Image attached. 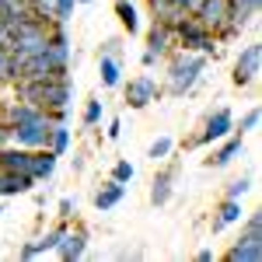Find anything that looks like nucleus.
<instances>
[{"label":"nucleus","mask_w":262,"mask_h":262,"mask_svg":"<svg viewBox=\"0 0 262 262\" xmlns=\"http://www.w3.org/2000/svg\"><path fill=\"white\" fill-rule=\"evenodd\" d=\"M171 60H168V88H161L164 95H171V98H185L196 81H200V74L206 70V63L210 56H203V53H189V49H171L168 53Z\"/></svg>","instance_id":"nucleus-1"},{"label":"nucleus","mask_w":262,"mask_h":262,"mask_svg":"<svg viewBox=\"0 0 262 262\" xmlns=\"http://www.w3.org/2000/svg\"><path fill=\"white\" fill-rule=\"evenodd\" d=\"M171 35H175V46H179V49L203 53V56H217V53H221V49H217V46H221L217 35H213L210 28H203L192 14H189V18H182L179 25H175V32H171Z\"/></svg>","instance_id":"nucleus-2"},{"label":"nucleus","mask_w":262,"mask_h":262,"mask_svg":"<svg viewBox=\"0 0 262 262\" xmlns=\"http://www.w3.org/2000/svg\"><path fill=\"white\" fill-rule=\"evenodd\" d=\"M192 18L200 21L203 28H210L217 35V42L238 39L231 32V0H200V7L192 11Z\"/></svg>","instance_id":"nucleus-3"},{"label":"nucleus","mask_w":262,"mask_h":262,"mask_svg":"<svg viewBox=\"0 0 262 262\" xmlns=\"http://www.w3.org/2000/svg\"><path fill=\"white\" fill-rule=\"evenodd\" d=\"M53 126H56V122H49V112H46L42 119L11 126V143L28 147V150H42V147H49V140H53Z\"/></svg>","instance_id":"nucleus-4"},{"label":"nucleus","mask_w":262,"mask_h":262,"mask_svg":"<svg viewBox=\"0 0 262 262\" xmlns=\"http://www.w3.org/2000/svg\"><path fill=\"white\" fill-rule=\"evenodd\" d=\"M231 133H234V112H231L227 105H221L217 112L206 116L203 133H200V137H192L189 147H206V143H217V140H224V137H231Z\"/></svg>","instance_id":"nucleus-5"},{"label":"nucleus","mask_w":262,"mask_h":262,"mask_svg":"<svg viewBox=\"0 0 262 262\" xmlns=\"http://www.w3.org/2000/svg\"><path fill=\"white\" fill-rule=\"evenodd\" d=\"M259 70H262V46L259 42H248L242 53H238V60H234L231 81H234V88H248V84L259 77Z\"/></svg>","instance_id":"nucleus-6"},{"label":"nucleus","mask_w":262,"mask_h":262,"mask_svg":"<svg viewBox=\"0 0 262 262\" xmlns=\"http://www.w3.org/2000/svg\"><path fill=\"white\" fill-rule=\"evenodd\" d=\"M70 101H74V84H70V77H49V81L39 84L35 105H42V108H70Z\"/></svg>","instance_id":"nucleus-7"},{"label":"nucleus","mask_w":262,"mask_h":262,"mask_svg":"<svg viewBox=\"0 0 262 262\" xmlns=\"http://www.w3.org/2000/svg\"><path fill=\"white\" fill-rule=\"evenodd\" d=\"M161 95H164L161 84L154 81L150 74H137V77H129V84H126V105L129 108H147V105H154Z\"/></svg>","instance_id":"nucleus-8"},{"label":"nucleus","mask_w":262,"mask_h":262,"mask_svg":"<svg viewBox=\"0 0 262 262\" xmlns=\"http://www.w3.org/2000/svg\"><path fill=\"white\" fill-rule=\"evenodd\" d=\"M56 255H60L63 262H77V259H84V252H88V231L84 227H77V231H63V238H60V245L53 248Z\"/></svg>","instance_id":"nucleus-9"},{"label":"nucleus","mask_w":262,"mask_h":262,"mask_svg":"<svg viewBox=\"0 0 262 262\" xmlns=\"http://www.w3.org/2000/svg\"><path fill=\"white\" fill-rule=\"evenodd\" d=\"M171 46H175V35H171V28H164V25H150L147 28V49H143V56H150V60L158 63L161 56L171 53Z\"/></svg>","instance_id":"nucleus-10"},{"label":"nucleus","mask_w":262,"mask_h":262,"mask_svg":"<svg viewBox=\"0 0 262 262\" xmlns=\"http://www.w3.org/2000/svg\"><path fill=\"white\" fill-rule=\"evenodd\" d=\"M227 262H262V238L259 234H242L238 242L227 248Z\"/></svg>","instance_id":"nucleus-11"},{"label":"nucleus","mask_w":262,"mask_h":262,"mask_svg":"<svg viewBox=\"0 0 262 262\" xmlns=\"http://www.w3.org/2000/svg\"><path fill=\"white\" fill-rule=\"evenodd\" d=\"M262 0H231V32L242 35L245 25H255Z\"/></svg>","instance_id":"nucleus-12"},{"label":"nucleus","mask_w":262,"mask_h":262,"mask_svg":"<svg viewBox=\"0 0 262 262\" xmlns=\"http://www.w3.org/2000/svg\"><path fill=\"white\" fill-rule=\"evenodd\" d=\"M245 217V210H242V200H227L224 196V203L213 210V221H210V231L213 234H221L224 227H231V224H238Z\"/></svg>","instance_id":"nucleus-13"},{"label":"nucleus","mask_w":262,"mask_h":262,"mask_svg":"<svg viewBox=\"0 0 262 262\" xmlns=\"http://www.w3.org/2000/svg\"><path fill=\"white\" fill-rule=\"evenodd\" d=\"M221 143V140H217ZM242 150H245V140L238 137V133H231V137H224V143L213 150V158H210V168H227V164L234 161V158H242Z\"/></svg>","instance_id":"nucleus-14"},{"label":"nucleus","mask_w":262,"mask_h":262,"mask_svg":"<svg viewBox=\"0 0 262 262\" xmlns=\"http://www.w3.org/2000/svg\"><path fill=\"white\" fill-rule=\"evenodd\" d=\"M175 175H179V168H164L154 175L150 182V203L154 206H164V203L171 200V192H175Z\"/></svg>","instance_id":"nucleus-15"},{"label":"nucleus","mask_w":262,"mask_h":262,"mask_svg":"<svg viewBox=\"0 0 262 262\" xmlns=\"http://www.w3.org/2000/svg\"><path fill=\"white\" fill-rule=\"evenodd\" d=\"M39 182L32 175H21V171H0V196H25L32 192Z\"/></svg>","instance_id":"nucleus-16"},{"label":"nucleus","mask_w":262,"mask_h":262,"mask_svg":"<svg viewBox=\"0 0 262 262\" xmlns=\"http://www.w3.org/2000/svg\"><path fill=\"white\" fill-rule=\"evenodd\" d=\"M122 196H126V185H122V182H116V179H108L98 192H95V210L108 213V210H116V206L122 203Z\"/></svg>","instance_id":"nucleus-17"},{"label":"nucleus","mask_w":262,"mask_h":262,"mask_svg":"<svg viewBox=\"0 0 262 262\" xmlns=\"http://www.w3.org/2000/svg\"><path fill=\"white\" fill-rule=\"evenodd\" d=\"M42 116H46V108H42V105H32V101H14V105L4 112V122H11V126H21V122L42 119Z\"/></svg>","instance_id":"nucleus-18"},{"label":"nucleus","mask_w":262,"mask_h":262,"mask_svg":"<svg viewBox=\"0 0 262 262\" xmlns=\"http://www.w3.org/2000/svg\"><path fill=\"white\" fill-rule=\"evenodd\" d=\"M56 164H60V158L49 150V147H42V150H35V164H32V179L35 182H49L53 175H56Z\"/></svg>","instance_id":"nucleus-19"},{"label":"nucleus","mask_w":262,"mask_h":262,"mask_svg":"<svg viewBox=\"0 0 262 262\" xmlns=\"http://www.w3.org/2000/svg\"><path fill=\"white\" fill-rule=\"evenodd\" d=\"M98 77H101V88H119L122 84V60L119 56H98Z\"/></svg>","instance_id":"nucleus-20"},{"label":"nucleus","mask_w":262,"mask_h":262,"mask_svg":"<svg viewBox=\"0 0 262 262\" xmlns=\"http://www.w3.org/2000/svg\"><path fill=\"white\" fill-rule=\"evenodd\" d=\"M116 18H119V25L129 32V35H137L140 32V18H137V7L129 4V0H116Z\"/></svg>","instance_id":"nucleus-21"},{"label":"nucleus","mask_w":262,"mask_h":262,"mask_svg":"<svg viewBox=\"0 0 262 262\" xmlns=\"http://www.w3.org/2000/svg\"><path fill=\"white\" fill-rule=\"evenodd\" d=\"M18 56L7 49V46H0V84H14L18 81Z\"/></svg>","instance_id":"nucleus-22"},{"label":"nucleus","mask_w":262,"mask_h":262,"mask_svg":"<svg viewBox=\"0 0 262 262\" xmlns=\"http://www.w3.org/2000/svg\"><path fill=\"white\" fill-rule=\"evenodd\" d=\"M49 150H53L56 158H63V154L70 150V126H67V122H56V126H53V140H49Z\"/></svg>","instance_id":"nucleus-23"},{"label":"nucleus","mask_w":262,"mask_h":262,"mask_svg":"<svg viewBox=\"0 0 262 262\" xmlns=\"http://www.w3.org/2000/svg\"><path fill=\"white\" fill-rule=\"evenodd\" d=\"M74 7H77V0H53L49 18L56 21V25H70V18H74Z\"/></svg>","instance_id":"nucleus-24"},{"label":"nucleus","mask_w":262,"mask_h":262,"mask_svg":"<svg viewBox=\"0 0 262 262\" xmlns=\"http://www.w3.org/2000/svg\"><path fill=\"white\" fill-rule=\"evenodd\" d=\"M63 231H67V221H63V224H56V227H53V231H46V234H42L39 242H35V248H39V255H46V252H53V248H56V245H60Z\"/></svg>","instance_id":"nucleus-25"},{"label":"nucleus","mask_w":262,"mask_h":262,"mask_svg":"<svg viewBox=\"0 0 262 262\" xmlns=\"http://www.w3.org/2000/svg\"><path fill=\"white\" fill-rule=\"evenodd\" d=\"M171 150H175V140H171V137H158V140L147 147V158L158 164V161H164V158H168Z\"/></svg>","instance_id":"nucleus-26"},{"label":"nucleus","mask_w":262,"mask_h":262,"mask_svg":"<svg viewBox=\"0 0 262 262\" xmlns=\"http://www.w3.org/2000/svg\"><path fill=\"white\" fill-rule=\"evenodd\" d=\"M259 119H262V112H259V108H248V112L242 116V122H234V133H238V137L252 133V129L259 126Z\"/></svg>","instance_id":"nucleus-27"},{"label":"nucleus","mask_w":262,"mask_h":262,"mask_svg":"<svg viewBox=\"0 0 262 262\" xmlns=\"http://www.w3.org/2000/svg\"><path fill=\"white\" fill-rule=\"evenodd\" d=\"M81 122H84V126H98V122H101V101H98V98H88Z\"/></svg>","instance_id":"nucleus-28"},{"label":"nucleus","mask_w":262,"mask_h":262,"mask_svg":"<svg viewBox=\"0 0 262 262\" xmlns=\"http://www.w3.org/2000/svg\"><path fill=\"white\" fill-rule=\"evenodd\" d=\"M248 192H252V179H234L227 189H224L227 200H242V196H248Z\"/></svg>","instance_id":"nucleus-29"},{"label":"nucleus","mask_w":262,"mask_h":262,"mask_svg":"<svg viewBox=\"0 0 262 262\" xmlns=\"http://www.w3.org/2000/svg\"><path fill=\"white\" fill-rule=\"evenodd\" d=\"M112 179L126 185V182H133V179H137V168H133L129 161H116V164H112Z\"/></svg>","instance_id":"nucleus-30"},{"label":"nucleus","mask_w":262,"mask_h":262,"mask_svg":"<svg viewBox=\"0 0 262 262\" xmlns=\"http://www.w3.org/2000/svg\"><path fill=\"white\" fill-rule=\"evenodd\" d=\"M245 234H259L262 238V210H252L248 221H245Z\"/></svg>","instance_id":"nucleus-31"},{"label":"nucleus","mask_w":262,"mask_h":262,"mask_svg":"<svg viewBox=\"0 0 262 262\" xmlns=\"http://www.w3.org/2000/svg\"><path fill=\"white\" fill-rule=\"evenodd\" d=\"M56 217H60V221H70V217H74V200H70V196L60 200V213H56Z\"/></svg>","instance_id":"nucleus-32"},{"label":"nucleus","mask_w":262,"mask_h":262,"mask_svg":"<svg viewBox=\"0 0 262 262\" xmlns=\"http://www.w3.org/2000/svg\"><path fill=\"white\" fill-rule=\"evenodd\" d=\"M122 53V46H119V39H108L105 46H101V56H119Z\"/></svg>","instance_id":"nucleus-33"},{"label":"nucleus","mask_w":262,"mask_h":262,"mask_svg":"<svg viewBox=\"0 0 262 262\" xmlns=\"http://www.w3.org/2000/svg\"><path fill=\"white\" fill-rule=\"evenodd\" d=\"M18 259H39V248H35V242H28V245H21V252H18Z\"/></svg>","instance_id":"nucleus-34"},{"label":"nucleus","mask_w":262,"mask_h":262,"mask_svg":"<svg viewBox=\"0 0 262 262\" xmlns=\"http://www.w3.org/2000/svg\"><path fill=\"white\" fill-rule=\"evenodd\" d=\"M168 4H171V0H147V7H150V14H154V18L168 11Z\"/></svg>","instance_id":"nucleus-35"},{"label":"nucleus","mask_w":262,"mask_h":262,"mask_svg":"<svg viewBox=\"0 0 262 262\" xmlns=\"http://www.w3.org/2000/svg\"><path fill=\"white\" fill-rule=\"evenodd\" d=\"M105 137H108V140H119V137H122V122L112 119V122H108V129H105Z\"/></svg>","instance_id":"nucleus-36"},{"label":"nucleus","mask_w":262,"mask_h":262,"mask_svg":"<svg viewBox=\"0 0 262 262\" xmlns=\"http://www.w3.org/2000/svg\"><path fill=\"white\" fill-rule=\"evenodd\" d=\"M196 262H213V248H200L196 252Z\"/></svg>","instance_id":"nucleus-37"},{"label":"nucleus","mask_w":262,"mask_h":262,"mask_svg":"<svg viewBox=\"0 0 262 262\" xmlns=\"http://www.w3.org/2000/svg\"><path fill=\"white\" fill-rule=\"evenodd\" d=\"M171 4H179V7H185V11H189V14H192V11H196V7H200V0H171Z\"/></svg>","instance_id":"nucleus-38"},{"label":"nucleus","mask_w":262,"mask_h":262,"mask_svg":"<svg viewBox=\"0 0 262 262\" xmlns=\"http://www.w3.org/2000/svg\"><path fill=\"white\" fill-rule=\"evenodd\" d=\"M32 4H35V7H42V11H49V7H53V0H32Z\"/></svg>","instance_id":"nucleus-39"},{"label":"nucleus","mask_w":262,"mask_h":262,"mask_svg":"<svg viewBox=\"0 0 262 262\" xmlns=\"http://www.w3.org/2000/svg\"><path fill=\"white\" fill-rule=\"evenodd\" d=\"M4 39H7V28H4V25H0V46H4Z\"/></svg>","instance_id":"nucleus-40"},{"label":"nucleus","mask_w":262,"mask_h":262,"mask_svg":"<svg viewBox=\"0 0 262 262\" xmlns=\"http://www.w3.org/2000/svg\"><path fill=\"white\" fill-rule=\"evenodd\" d=\"M77 4H91V0H77Z\"/></svg>","instance_id":"nucleus-41"},{"label":"nucleus","mask_w":262,"mask_h":262,"mask_svg":"<svg viewBox=\"0 0 262 262\" xmlns=\"http://www.w3.org/2000/svg\"><path fill=\"white\" fill-rule=\"evenodd\" d=\"M0 213H4V210H0Z\"/></svg>","instance_id":"nucleus-42"}]
</instances>
